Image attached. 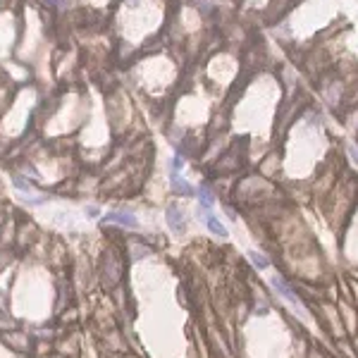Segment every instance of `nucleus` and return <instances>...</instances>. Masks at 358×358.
<instances>
[{
  "label": "nucleus",
  "mask_w": 358,
  "mask_h": 358,
  "mask_svg": "<svg viewBox=\"0 0 358 358\" xmlns=\"http://www.w3.org/2000/svg\"><path fill=\"white\" fill-rule=\"evenodd\" d=\"M105 220L107 222H119V225H127V227H136V220L127 213H107Z\"/></svg>",
  "instance_id": "nucleus-1"
},
{
  "label": "nucleus",
  "mask_w": 358,
  "mask_h": 358,
  "mask_svg": "<svg viewBox=\"0 0 358 358\" xmlns=\"http://www.w3.org/2000/svg\"><path fill=\"white\" fill-rule=\"evenodd\" d=\"M272 284L277 286V289H279V291H282V294H284V296L289 298V301H296V298H294V291H291V289H289V286H286L284 282L279 279V277H274V279H272Z\"/></svg>",
  "instance_id": "nucleus-2"
},
{
  "label": "nucleus",
  "mask_w": 358,
  "mask_h": 358,
  "mask_svg": "<svg viewBox=\"0 0 358 358\" xmlns=\"http://www.w3.org/2000/svg\"><path fill=\"white\" fill-rule=\"evenodd\" d=\"M249 256H251V261L256 263V268H261V270H265V268L270 265V263H268V258H263L261 253H256V251H251Z\"/></svg>",
  "instance_id": "nucleus-3"
},
{
  "label": "nucleus",
  "mask_w": 358,
  "mask_h": 358,
  "mask_svg": "<svg viewBox=\"0 0 358 358\" xmlns=\"http://www.w3.org/2000/svg\"><path fill=\"white\" fill-rule=\"evenodd\" d=\"M208 227L213 229L215 234H220V237H227V229H225V227H222V225H220V222H217L215 217H208Z\"/></svg>",
  "instance_id": "nucleus-4"
},
{
  "label": "nucleus",
  "mask_w": 358,
  "mask_h": 358,
  "mask_svg": "<svg viewBox=\"0 0 358 358\" xmlns=\"http://www.w3.org/2000/svg\"><path fill=\"white\" fill-rule=\"evenodd\" d=\"M201 203L205 205V208H210V203H213V201H210V196H208V193H203V191H201Z\"/></svg>",
  "instance_id": "nucleus-5"
}]
</instances>
